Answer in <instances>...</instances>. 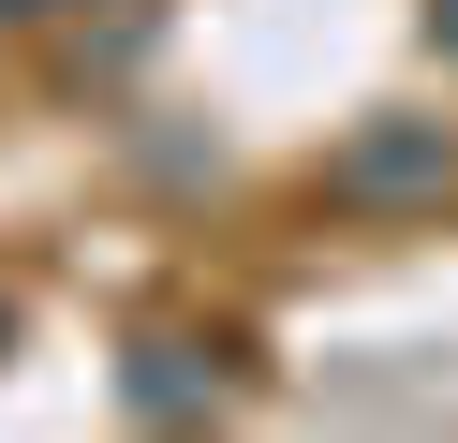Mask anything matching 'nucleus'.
I'll list each match as a JSON object with an SVG mask.
<instances>
[{"label": "nucleus", "instance_id": "f03ea898", "mask_svg": "<svg viewBox=\"0 0 458 443\" xmlns=\"http://www.w3.org/2000/svg\"><path fill=\"white\" fill-rule=\"evenodd\" d=\"M0 15H30V0H0Z\"/></svg>", "mask_w": 458, "mask_h": 443}, {"label": "nucleus", "instance_id": "f257e3e1", "mask_svg": "<svg viewBox=\"0 0 458 443\" xmlns=\"http://www.w3.org/2000/svg\"><path fill=\"white\" fill-rule=\"evenodd\" d=\"M444 45H458V0H444Z\"/></svg>", "mask_w": 458, "mask_h": 443}]
</instances>
